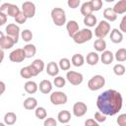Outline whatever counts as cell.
Wrapping results in <instances>:
<instances>
[{"label": "cell", "instance_id": "6da1fadb", "mask_svg": "<svg viewBox=\"0 0 126 126\" xmlns=\"http://www.w3.org/2000/svg\"><path fill=\"white\" fill-rule=\"evenodd\" d=\"M122 95L115 90H107L100 94L96 98V106L105 115H115L122 107Z\"/></svg>", "mask_w": 126, "mask_h": 126}, {"label": "cell", "instance_id": "7a4b0ae2", "mask_svg": "<svg viewBox=\"0 0 126 126\" xmlns=\"http://www.w3.org/2000/svg\"><path fill=\"white\" fill-rule=\"evenodd\" d=\"M51 19L55 26L62 27L64 24H66V13L62 8L55 7L51 10Z\"/></svg>", "mask_w": 126, "mask_h": 126}, {"label": "cell", "instance_id": "3957f363", "mask_svg": "<svg viewBox=\"0 0 126 126\" xmlns=\"http://www.w3.org/2000/svg\"><path fill=\"white\" fill-rule=\"evenodd\" d=\"M109 32H110V24L105 20H101L94 29V35L97 38L103 39L109 33Z\"/></svg>", "mask_w": 126, "mask_h": 126}, {"label": "cell", "instance_id": "277c9868", "mask_svg": "<svg viewBox=\"0 0 126 126\" xmlns=\"http://www.w3.org/2000/svg\"><path fill=\"white\" fill-rule=\"evenodd\" d=\"M93 38V32L90 29H83L79 31L73 37V40L77 44H83Z\"/></svg>", "mask_w": 126, "mask_h": 126}, {"label": "cell", "instance_id": "5b68a950", "mask_svg": "<svg viewBox=\"0 0 126 126\" xmlns=\"http://www.w3.org/2000/svg\"><path fill=\"white\" fill-rule=\"evenodd\" d=\"M104 85H105V79L101 75H94L88 82V88L94 92L100 90Z\"/></svg>", "mask_w": 126, "mask_h": 126}, {"label": "cell", "instance_id": "8992f818", "mask_svg": "<svg viewBox=\"0 0 126 126\" xmlns=\"http://www.w3.org/2000/svg\"><path fill=\"white\" fill-rule=\"evenodd\" d=\"M67 100H68L67 94H64L63 92L56 91V92H52L51 94H50V101L54 105L65 104L67 102Z\"/></svg>", "mask_w": 126, "mask_h": 126}, {"label": "cell", "instance_id": "52a82bcc", "mask_svg": "<svg viewBox=\"0 0 126 126\" xmlns=\"http://www.w3.org/2000/svg\"><path fill=\"white\" fill-rule=\"evenodd\" d=\"M66 79H67V81L71 85H73V86H79V85L82 84V82L84 80V77L79 72H76V71H68L67 74H66Z\"/></svg>", "mask_w": 126, "mask_h": 126}, {"label": "cell", "instance_id": "ba28073f", "mask_svg": "<svg viewBox=\"0 0 126 126\" xmlns=\"http://www.w3.org/2000/svg\"><path fill=\"white\" fill-rule=\"evenodd\" d=\"M5 32L8 36L12 37L15 41V43L18 42L19 36H20V28L16 24H8L7 27L5 28Z\"/></svg>", "mask_w": 126, "mask_h": 126}, {"label": "cell", "instance_id": "9c48e42d", "mask_svg": "<svg viewBox=\"0 0 126 126\" xmlns=\"http://www.w3.org/2000/svg\"><path fill=\"white\" fill-rule=\"evenodd\" d=\"M22 12L28 19L33 18L35 15V5L31 1H26L22 4Z\"/></svg>", "mask_w": 126, "mask_h": 126}, {"label": "cell", "instance_id": "30bf717a", "mask_svg": "<svg viewBox=\"0 0 126 126\" xmlns=\"http://www.w3.org/2000/svg\"><path fill=\"white\" fill-rule=\"evenodd\" d=\"M26 58H27V56H26V53L23 48H17L9 54V59L15 63L23 62Z\"/></svg>", "mask_w": 126, "mask_h": 126}, {"label": "cell", "instance_id": "8fae6325", "mask_svg": "<svg viewBox=\"0 0 126 126\" xmlns=\"http://www.w3.org/2000/svg\"><path fill=\"white\" fill-rule=\"evenodd\" d=\"M88 106L83 101H77L73 105V114L76 117H82L87 113Z\"/></svg>", "mask_w": 126, "mask_h": 126}, {"label": "cell", "instance_id": "7c38bea8", "mask_svg": "<svg viewBox=\"0 0 126 126\" xmlns=\"http://www.w3.org/2000/svg\"><path fill=\"white\" fill-rule=\"evenodd\" d=\"M15 41L12 37L8 36V35H4V33L2 32H0V47L1 49L5 50V49H10L14 46Z\"/></svg>", "mask_w": 126, "mask_h": 126}, {"label": "cell", "instance_id": "4fadbf2b", "mask_svg": "<svg viewBox=\"0 0 126 126\" xmlns=\"http://www.w3.org/2000/svg\"><path fill=\"white\" fill-rule=\"evenodd\" d=\"M66 30H67V32H68L69 36L73 38L74 35L80 31V30H79V24H78L76 21L71 20V21H69V22L66 24Z\"/></svg>", "mask_w": 126, "mask_h": 126}, {"label": "cell", "instance_id": "5bb4252c", "mask_svg": "<svg viewBox=\"0 0 126 126\" xmlns=\"http://www.w3.org/2000/svg\"><path fill=\"white\" fill-rule=\"evenodd\" d=\"M59 69H60V68H59L58 64L55 63L54 61H51V62H49V63L47 64V66H46V73H47L49 76H51V77H55V76L58 75Z\"/></svg>", "mask_w": 126, "mask_h": 126}, {"label": "cell", "instance_id": "9a60e30c", "mask_svg": "<svg viewBox=\"0 0 126 126\" xmlns=\"http://www.w3.org/2000/svg\"><path fill=\"white\" fill-rule=\"evenodd\" d=\"M38 88H39V91L42 94H47L51 93V91H52V84H51V82L49 80H42L39 83Z\"/></svg>", "mask_w": 126, "mask_h": 126}, {"label": "cell", "instance_id": "2e32d148", "mask_svg": "<svg viewBox=\"0 0 126 126\" xmlns=\"http://www.w3.org/2000/svg\"><path fill=\"white\" fill-rule=\"evenodd\" d=\"M110 40L113 43H120L123 40V34L118 29H113L110 32Z\"/></svg>", "mask_w": 126, "mask_h": 126}, {"label": "cell", "instance_id": "e0dca14e", "mask_svg": "<svg viewBox=\"0 0 126 126\" xmlns=\"http://www.w3.org/2000/svg\"><path fill=\"white\" fill-rule=\"evenodd\" d=\"M113 59H114V54L109 50L103 51L102 54L100 55V60L104 65H109L110 63H112Z\"/></svg>", "mask_w": 126, "mask_h": 126}, {"label": "cell", "instance_id": "ac0fdd59", "mask_svg": "<svg viewBox=\"0 0 126 126\" xmlns=\"http://www.w3.org/2000/svg\"><path fill=\"white\" fill-rule=\"evenodd\" d=\"M98 60H99V56L96 52L94 51H92V52H89L87 57H86V61L87 63L90 65V66H94L98 63Z\"/></svg>", "mask_w": 126, "mask_h": 126}, {"label": "cell", "instance_id": "d6986e66", "mask_svg": "<svg viewBox=\"0 0 126 126\" xmlns=\"http://www.w3.org/2000/svg\"><path fill=\"white\" fill-rule=\"evenodd\" d=\"M57 119L60 123L62 124H67L70 120H71V113L68 110H61L58 115H57Z\"/></svg>", "mask_w": 126, "mask_h": 126}, {"label": "cell", "instance_id": "ffe728a7", "mask_svg": "<svg viewBox=\"0 0 126 126\" xmlns=\"http://www.w3.org/2000/svg\"><path fill=\"white\" fill-rule=\"evenodd\" d=\"M103 17L107 22H114L117 19V14L113 11L112 8H106L103 11Z\"/></svg>", "mask_w": 126, "mask_h": 126}, {"label": "cell", "instance_id": "44dd1931", "mask_svg": "<svg viewBox=\"0 0 126 126\" xmlns=\"http://www.w3.org/2000/svg\"><path fill=\"white\" fill-rule=\"evenodd\" d=\"M24 89H25V91H26L28 94H35V93H36V91H37V89H38V86H37V84H36L35 82H33V81H28V82L25 83Z\"/></svg>", "mask_w": 126, "mask_h": 126}, {"label": "cell", "instance_id": "7402d4cb", "mask_svg": "<svg viewBox=\"0 0 126 126\" xmlns=\"http://www.w3.org/2000/svg\"><path fill=\"white\" fill-rule=\"evenodd\" d=\"M24 107L28 110H32V109H35L37 107V100L32 97V96H30L28 98H26L24 100Z\"/></svg>", "mask_w": 126, "mask_h": 126}, {"label": "cell", "instance_id": "603a6c76", "mask_svg": "<svg viewBox=\"0 0 126 126\" xmlns=\"http://www.w3.org/2000/svg\"><path fill=\"white\" fill-rule=\"evenodd\" d=\"M112 9L117 15L124 14L126 12V0H120V1L116 2Z\"/></svg>", "mask_w": 126, "mask_h": 126}, {"label": "cell", "instance_id": "cb8c5ba5", "mask_svg": "<svg viewBox=\"0 0 126 126\" xmlns=\"http://www.w3.org/2000/svg\"><path fill=\"white\" fill-rule=\"evenodd\" d=\"M23 49H24V51H25V53H26L27 58H32V57H33V56L35 55V53H36V47H35L34 44H32V43L26 44Z\"/></svg>", "mask_w": 126, "mask_h": 126}, {"label": "cell", "instance_id": "d4e9b609", "mask_svg": "<svg viewBox=\"0 0 126 126\" xmlns=\"http://www.w3.org/2000/svg\"><path fill=\"white\" fill-rule=\"evenodd\" d=\"M93 12H94V10H93L91 1H89V2H84V3L82 4V6H81V14H82L83 16H85V17L90 16V15L93 14Z\"/></svg>", "mask_w": 126, "mask_h": 126}, {"label": "cell", "instance_id": "484cf974", "mask_svg": "<svg viewBox=\"0 0 126 126\" xmlns=\"http://www.w3.org/2000/svg\"><path fill=\"white\" fill-rule=\"evenodd\" d=\"M71 62L72 64L75 66V67H81L84 65L85 63V58L82 54L80 53H76L72 56V59H71Z\"/></svg>", "mask_w": 126, "mask_h": 126}, {"label": "cell", "instance_id": "4316f807", "mask_svg": "<svg viewBox=\"0 0 126 126\" xmlns=\"http://www.w3.org/2000/svg\"><path fill=\"white\" fill-rule=\"evenodd\" d=\"M94 47L97 52H103L105 51V48H106V42L104 39L97 38L94 42Z\"/></svg>", "mask_w": 126, "mask_h": 126}, {"label": "cell", "instance_id": "83f0119b", "mask_svg": "<svg viewBox=\"0 0 126 126\" xmlns=\"http://www.w3.org/2000/svg\"><path fill=\"white\" fill-rule=\"evenodd\" d=\"M17 121V115L14 112H7L4 115V123L6 125H13Z\"/></svg>", "mask_w": 126, "mask_h": 126}, {"label": "cell", "instance_id": "f1b7e54d", "mask_svg": "<svg viewBox=\"0 0 126 126\" xmlns=\"http://www.w3.org/2000/svg\"><path fill=\"white\" fill-rule=\"evenodd\" d=\"M20 8L17 6V5H15V4H11L10 3V6H9V8H8V10H7V15L8 16H10V17H12V18H16L19 14H20Z\"/></svg>", "mask_w": 126, "mask_h": 126}, {"label": "cell", "instance_id": "f546056e", "mask_svg": "<svg viewBox=\"0 0 126 126\" xmlns=\"http://www.w3.org/2000/svg\"><path fill=\"white\" fill-rule=\"evenodd\" d=\"M114 58L117 60V62H124V61H126V48H119L115 52Z\"/></svg>", "mask_w": 126, "mask_h": 126}, {"label": "cell", "instance_id": "4dcf8cb0", "mask_svg": "<svg viewBox=\"0 0 126 126\" xmlns=\"http://www.w3.org/2000/svg\"><path fill=\"white\" fill-rule=\"evenodd\" d=\"M96 22H97L96 17H95L94 15H93V14L84 18V24H85L87 27H89V28L94 27V26L96 25Z\"/></svg>", "mask_w": 126, "mask_h": 126}, {"label": "cell", "instance_id": "1f68e13d", "mask_svg": "<svg viewBox=\"0 0 126 126\" xmlns=\"http://www.w3.org/2000/svg\"><path fill=\"white\" fill-rule=\"evenodd\" d=\"M34 114L36 116V118H38L39 120H42V119H46V116H47V112H46V109L42 106H39V107H36L35 110H34Z\"/></svg>", "mask_w": 126, "mask_h": 126}, {"label": "cell", "instance_id": "d6a6232c", "mask_svg": "<svg viewBox=\"0 0 126 126\" xmlns=\"http://www.w3.org/2000/svg\"><path fill=\"white\" fill-rule=\"evenodd\" d=\"M58 66L61 70L63 71H68L70 70V67H71V62L68 58H61L59 60V63H58Z\"/></svg>", "mask_w": 126, "mask_h": 126}, {"label": "cell", "instance_id": "836d02e7", "mask_svg": "<svg viewBox=\"0 0 126 126\" xmlns=\"http://www.w3.org/2000/svg\"><path fill=\"white\" fill-rule=\"evenodd\" d=\"M32 65L36 70V72L38 74L41 73L43 71V69H44V62L41 59H35V60H33L32 63Z\"/></svg>", "mask_w": 126, "mask_h": 126}, {"label": "cell", "instance_id": "e575fe53", "mask_svg": "<svg viewBox=\"0 0 126 126\" xmlns=\"http://www.w3.org/2000/svg\"><path fill=\"white\" fill-rule=\"evenodd\" d=\"M20 76H21L22 78H24V79H31L32 77H33L30 66L23 67V68L20 70Z\"/></svg>", "mask_w": 126, "mask_h": 126}, {"label": "cell", "instance_id": "d590c367", "mask_svg": "<svg viewBox=\"0 0 126 126\" xmlns=\"http://www.w3.org/2000/svg\"><path fill=\"white\" fill-rule=\"evenodd\" d=\"M126 72V69H125V66L122 65V64H116L113 66V73L116 75V76H122L124 75Z\"/></svg>", "mask_w": 126, "mask_h": 126}, {"label": "cell", "instance_id": "8d00e7d4", "mask_svg": "<svg viewBox=\"0 0 126 126\" xmlns=\"http://www.w3.org/2000/svg\"><path fill=\"white\" fill-rule=\"evenodd\" d=\"M21 36H22V38H23L24 41L30 42V41L32 39V32L30 30L26 29V30H24V31L21 32Z\"/></svg>", "mask_w": 126, "mask_h": 126}, {"label": "cell", "instance_id": "74e56055", "mask_svg": "<svg viewBox=\"0 0 126 126\" xmlns=\"http://www.w3.org/2000/svg\"><path fill=\"white\" fill-rule=\"evenodd\" d=\"M53 84L55 85V87L57 88H63L65 87V84H66V80L61 77V76H56L55 79L53 80Z\"/></svg>", "mask_w": 126, "mask_h": 126}, {"label": "cell", "instance_id": "f35d334b", "mask_svg": "<svg viewBox=\"0 0 126 126\" xmlns=\"http://www.w3.org/2000/svg\"><path fill=\"white\" fill-rule=\"evenodd\" d=\"M94 120L97 122V123H102L106 120V115L103 114L102 112L100 111H96L94 113Z\"/></svg>", "mask_w": 126, "mask_h": 126}, {"label": "cell", "instance_id": "ab89813d", "mask_svg": "<svg viewBox=\"0 0 126 126\" xmlns=\"http://www.w3.org/2000/svg\"><path fill=\"white\" fill-rule=\"evenodd\" d=\"M91 4H92L94 11H99L102 7V1L101 0H92Z\"/></svg>", "mask_w": 126, "mask_h": 126}, {"label": "cell", "instance_id": "60d3db41", "mask_svg": "<svg viewBox=\"0 0 126 126\" xmlns=\"http://www.w3.org/2000/svg\"><path fill=\"white\" fill-rule=\"evenodd\" d=\"M27 17L24 15V13L21 11L20 12V14L15 18V21H16V23L17 24H25L26 23V21H27Z\"/></svg>", "mask_w": 126, "mask_h": 126}, {"label": "cell", "instance_id": "b9f144b4", "mask_svg": "<svg viewBox=\"0 0 126 126\" xmlns=\"http://www.w3.org/2000/svg\"><path fill=\"white\" fill-rule=\"evenodd\" d=\"M43 126H57V121L53 117H48L44 120Z\"/></svg>", "mask_w": 126, "mask_h": 126}, {"label": "cell", "instance_id": "7bdbcfd3", "mask_svg": "<svg viewBox=\"0 0 126 126\" xmlns=\"http://www.w3.org/2000/svg\"><path fill=\"white\" fill-rule=\"evenodd\" d=\"M116 121H117L118 126H126V113L120 114Z\"/></svg>", "mask_w": 126, "mask_h": 126}, {"label": "cell", "instance_id": "ee69618b", "mask_svg": "<svg viewBox=\"0 0 126 126\" xmlns=\"http://www.w3.org/2000/svg\"><path fill=\"white\" fill-rule=\"evenodd\" d=\"M80 3H81L80 0H68L67 5H68L70 8H72V9H76V8L79 7Z\"/></svg>", "mask_w": 126, "mask_h": 126}, {"label": "cell", "instance_id": "f6af8a7d", "mask_svg": "<svg viewBox=\"0 0 126 126\" xmlns=\"http://www.w3.org/2000/svg\"><path fill=\"white\" fill-rule=\"evenodd\" d=\"M119 29H120V32H123L126 33V15L123 16V18L121 19V22L119 24Z\"/></svg>", "mask_w": 126, "mask_h": 126}, {"label": "cell", "instance_id": "bcb514c9", "mask_svg": "<svg viewBox=\"0 0 126 126\" xmlns=\"http://www.w3.org/2000/svg\"><path fill=\"white\" fill-rule=\"evenodd\" d=\"M85 126H100L94 119H87L85 121Z\"/></svg>", "mask_w": 126, "mask_h": 126}, {"label": "cell", "instance_id": "7dc6e473", "mask_svg": "<svg viewBox=\"0 0 126 126\" xmlns=\"http://www.w3.org/2000/svg\"><path fill=\"white\" fill-rule=\"evenodd\" d=\"M7 22V15L3 12H0V26L5 25Z\"/></svg>", "mask_w": 126, "mask_h": 126}, {"label": "cell", "instance_id": "c3c4849f", "mask_svg": "<svg viewBox=\"0 0 126 126\" xmlns=\"http://www.w3.org/2000/svg\"><path fill=\"white\" fill-rule=\"evenodd\" d=\"M9 6H10V3H3L1 5V7H0V12H3L4 13L5 10H8Z\"/></svg>", "mask_w": 126, "mask_h": 126}, {"label": "cell", "instance_id": "681fc988", "mask_svg": "<svg viewBox=\"0 0 126 126\" xmlns=\"http://www.w3.org/2000/svg\"><path fill=\"white\" fill-rule=\"evenodd\" d=\"M0 86H1V94L4 93V91H5V84H4V82H0Z\"/></svg>", "mask_w": 126, "mask_h": 126}, {"label": "cell", "instance_id": "f907efd6", "mask_svg": "<svg viewBox=\"0 0 126 126\" xmlns=\"http://www.w3.org/2000/svg\"><path fill=\"white\" fill-rule=\"evenodd\" d=\"M3 58H4V50L1 49V60H3Z\"/></svg>", "mask_w": 126, "mask_h": 126}, {"label": "cell", "instance_id": "816d5d0a", "mask_svg": "<svg viewBox=\"0 0 126 126\" xmlns=\"http://www.w3.org/2000/svg\"><path fill=\"white\" fill-rule=\"evenodd\" d=\"M0 126H6V124H5L4 122H1V123H0Z\"/></svg>", "mask_w": 126, "mask_h": 126}, {"label": "cell", "instance_id": "f5cc1de1", "mask_svg": "<svg viewBox=\"0 0 126 126\" xmlns=\"http://www.w3.org/2000/svg\"><path fill=\"white\" fill-rule=\"evenodd\" d=\"M64 126H71V125H68V124H66V125H64Z\"/></svg>", "mask_w": 126, "mask_h": 126}]
</instances>
